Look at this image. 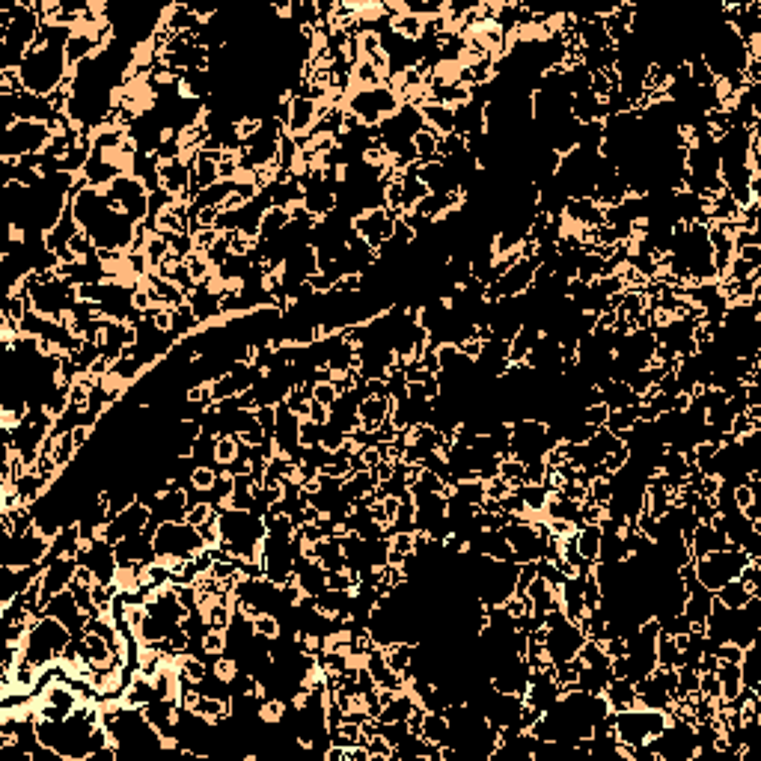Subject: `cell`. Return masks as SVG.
<instances>
[{
    "label": "cell",
    "mask_w": 761,
    "mask_h": 761,
    "mask_svg": "<svg viewBox=\"0 0 761 761\" xmlns=\"http://www.w3.org/2000/svg\"><path fill=\"white\" fill-rule=\"evenodd\" d=\"M580 544V553H583V559H595L601 553V530L598 527H586L583 535L577 539Z\"/></svg>",
    "instance_id": "6da1fadb"
}]
</instances>
